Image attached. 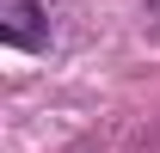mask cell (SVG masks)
Returning a JSON list of instances; mask_svg holds the SVG:
<instances>
[{"instance_id":"cell-1","label":"cell","mask_w":160,"mask_h":153,"mask_svg":"<svg viewBox=\"0 0 160 153\" xmlns=\"http://www.w3.org/2000/svg\"><path fill=\"white\" fill-rule=\"evenodd\" d=\"M0 37L12 49H43L49 43V25H43L37 0H0Z\"/></svg>"},{"instance_id":"cell-2","label":"cell","mask_w":160,"mask_h":153,"mask_svg":"<svg viewBox=\"0 0 160 153\" xmlns=\"http://www.w3.org/2000/svg\"><path fill=\"white\" fill-rule=\"evenodd\" d=\"M148 25H154V31H160V0H148Z\"/></svg>"}]
</instances>
